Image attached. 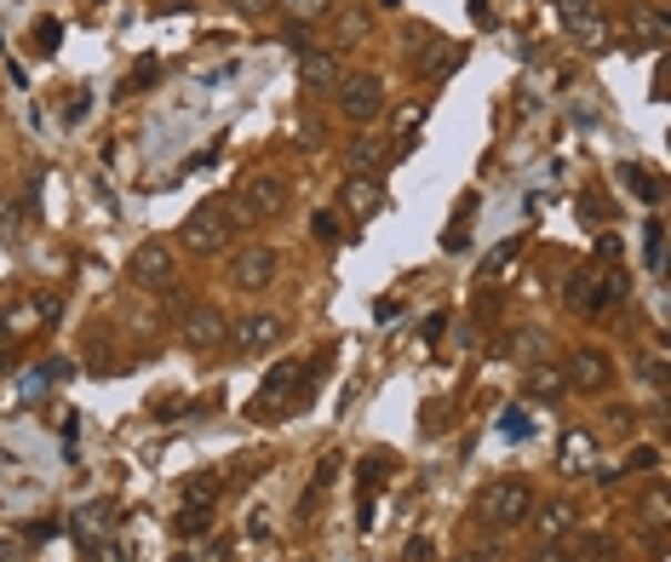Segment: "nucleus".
<instances>
[{
	"mask_svg": "<svg viewBox=\"0 0 671 562\" xmlns=\"http://www.w3.org/2000/svg\"><path fill=\"white\" fill-rule=\"evenodd\" d=\"M665 517H671V511H665V488H649V500H643V522H654V528H660Z\"/></svg>",
	"mask_w": 671,
	"mask_h": 562,
	"instance_id": "33",
	"label": "nucleus"
},
{
	"mask_svg": "<svg viewBox=\"0 0 671 562\" xmlns=\"http://www.w3.org/2000/svg\"><path fill=\"white\" fill-rule=\"evenodd\" d=\"M230 218H224V202H201L184 224H179V247L190 253V258H218L224 247H230Z\"/></svg>",
	"mask_w": 671,
	"mask_h": 562,
	"instance_id": "2",
	"label": "nucleus"
},
{
	"mask_svg": "<svg viewBox=\"0 0 671 562\" xmlns=\"http://www.w3.org/2000/svg\"><path fill=\"white\" fill-rule=\"evenodd\" d=\"M339 466H345V459H339V453H327V459H322V466H316V488H311V493H322V488H333V477H339Z\"/></svg>",
	"mask_w": 671,
	"mask_h": 562,
	"instance_id": "34",
	"label": "nucleus"
},
{
	"mask_svg": "<svg viewBox=\"0 0 671 562\" xmlns=\"http://www.w3.org/2000/svg\"><path fill=\"white\" fill-rule=\"evenodd\" d=\"M333 98H339V115L345 121L367 126V121H379V110H385V81L374 70H356V75H339Z\"/></svg>",
	"mask_w": 671,
	"mask_h": 562,
	"instance_id": "4",
	"label": "nucleus"
},
{
	"mask_svg": "<svg viewBox=\"0 0 671 562\" xmlns=\"http://www.w3.org/2000/svg\"><path fill=\"white\" fill-rule=\"evenodd\" d=\"M87 115H92V86H70V92H63V121L81 126Z\"/></svg>",
	"mask_w": 671,
	"mask_h": 562,
	"instance_id": "29",
	"label": "nucleus"
},
{
	"mask_svg": "<svg viewBox=\"0 0 671 562\" xmlns=\"http://www.w3.org/2000/svg\"><path fill=\"white\" fill-rule=\"evenodd\" d=\"M282 316H271V310H253V316H242L236 327H230V350H242V356H264L271 345H282Z\"/></svg>",
	"mask_w": 671,
	"mask_h": 562,
	"instance_id": "8",
	"label": "nucleus"
},
{
	"mask_svg": "<svg viewBox=\"0 0 671 562\" xmlns=\"http://www.w3.org/2000/svg\"><path fill=\"white\" fill-rule=\"evenodd\" d=\"M562 385H568V390H586V396H602V390L614 385V361H609V350H597V345L568 350V361H562Z\"/></svg>",
	"mask_w": 671,
	"mask_h": 562,
	"instance_id": "6",
	"label": "nucleus"
},
{
	"mask_svg": "<svg viewBox=\"0 0 671 562\" xmlns=\"http://www.w3.org/2000/svg\"><path fill=\"white\" fill-rule=\"evenodd\" d=\"M110 528H115V505H110V500H92V505L75 511V540H81L87 551H104V545H110Z\"/></svg>",
	"mask_w": 671,
	"mask_h": 562,
	"instance_id": "12",
	"label": "nucleus"
},
{
	"mask_svg": "<svg viewBox=\"0 0 671 562\" xmlns=\"http://www.w3.org/2000/svg\"><path fill=\"white\" fill-rule=\"evenodd\" d=\"M316 242H339V218H333V213H316Z\"/></svg>",
	"mask_w": 671,
	"mask_h": 562,
	"instance_id": "35",
	"label": "nucleus"
},
{
	"mask_svg": "<svg viewBox=\"0 0 671 562\" xmlns=\"http://www.w3.org/2000/svg\"><path fill=\"white\" fill-rule=\"evenodd\" d=\"M419 121H425V104H414V110H401V115H396V139H401V132H414Z\"/></svg>",
	"mask_w": 671,
	"mask_h": 562,
	"instance_id": "38",
	"label": "nucleus"
},
{
	"mask_svg": "<svg viewBox=\"0 0 671 562\" xmlns=\"http://www.w3.org/2000/svg\"><path fill=\"white\" fill-rule=\"evenodd\" d=\"M471 213H477V195H465V202H459V218L448 224V236H443L448 253H465V247H471Z\"/></svg>",
	"mask_w": 671,
	"mask_h": 562,
	"instance_id": "25",
	"label": "nucleus"
},
{
	"mask_svg": "<svg viewBox=\"0 0 671 562\" xmlns=\"http://www.w3.org/2000/svg\"><path fill=\"white\" fill-rule=\"evenodd\" d=\"M12 350V327H7V316H0V356Z\"/></svg>",
	"mask_w": 671,
	"mask_h": 562,
	"instance_id": "45",
	"label": "nucleus"
},
{
	"mask_svg": "<svg viewBox=\"0 0 671 562\" xmlns=\"http://www.w3.org/2000/svg\"><path fill=\"white\" fill-rule=\"evenodd\" d=\"M179 339H184L195 356H207V350L230 345V321H224V310H218V305H190V310H184V321H179Z\"/></svg>",
	"mask_w": 671,
	"mask_h": 562,
	"instance_id": "7",
	"label": "nucleus"
},
{
	"mask_svg": "<svg viewBox=\"0 0 671 562\" xmlns=\"http://www.w3.org/2000/svg\"><path fill=\"white\" fill-rule=\"evenodd\" d=\"M282 7H287L293 23H322V18H333V0H282Z\"/></svg>",
	"mask_w": 671,
	"mask_h": 562,
	"instance_id": "27",
	"label": "nucleus"
},
{
	"mask_svg": "<svg viewBox=\"0 0 671 562\" xmlns=\"http://www.w3.org/2000/svg\"><path fill=\"white\" fill-rule=\"evenodd\" d=\"M459 58H465L459 41H430V58H419V75H425V81H443V75L459 70Z\"/></svg>",
	"mask_w": 671,
	"mask_h": 562,
	"instance_id": "21",
	"label": "nucleus"
},
{
	"mask_svg": "<svg viewBox=\"0 0 671 562\" xmlns=\"http://www.w3.org/2000/svg\"><path fill=\"white\" fill-rule=\"evenodd\" d=\"M626 471H660V448H649V442L631 448V453H626Z\"/></svg>",
	"mask_w": 671,
	"mask_h": 562,
	"instance_id": "32",
	"label": "nucleus"
},
{
	"mask_svg": "<svg viewBox=\"0 0 671 562\" xmlns=\"http://www.w3.org/2000/svg\"><path fill=\"white\" fill-rule=\"evenodd\" d=\"M568 385H562V368H546V361H528L522 374V402H557Z\"/></svg>",
	"mask_w": 671,
	"mask_h": 562,
	"instance_id": "19",
	"label": "nucleus"
},
{
	"mask_svg": "<svg viewBox=\"0 0 671 562\" xmlns=\"http://www.w3.org/2000/svg\"><path fill=\"white\" fill-rule=\"evenodd\" d=\"M236 195L247 202V213H253L258 224H264V218H276V213L287 207V184H282V178H247Z\"/></svg>",
	"mask_w": 671,
	"mask_h": 562,
	"instance_id": "13",
	"label": "nucleus"
},
{
	"mask_svg": "<svg viewBox=\"0 0 671 562\" xmlns=\"http://www.w3.org/2000/svg\"><path fill=\"white\" fill-rule=\"evenodd\" d=\"M230 7H236L242 18H264V12H271V7H276V0H230Z\"/></svg>",
	"mask_w": 671,
	"mask_h": 562,
	"instance_id": "37",
	"label": "nucleus"
},
{
	"mask_svg": "<svg viewBox=\"0 0 671 562\" xmlns=\"http://www.w3.org/2000/svg\"><path fill=\"white\" fill-rule=\"evenodd\" d=\"M0 562H29V540L18 528H0Z\"/></svg>",
	"mask_w": 671,
	"mask_h": 562,
	"instance_id": "30",
	"label": "nucleus"
},
{
	"mask_svg": "<svg viewBox=\"0 0 671 562\" xmlns=\"http://www.w3.org/2000/svg\"><path fill=\"white\" fill-rule=\"evenodd\" d=\"M339 207H345V213H356V218H374V213L385 207L379 178H362V173H350V178H345V190H339Z\"/></svg>",
	"mask_w": 671,
	"mask_h": 562,
	"instance_id": "15",
	"label": "nucleus"
},
{
	"mask_svg": "<svg viewBox=\"0 0 671 562\" xmlns=\"http://www.w3.org/2000/svg\"><path fill=\"white\" fill-rule=\"evenodd\" d=\"M305 368L298 361H276L271 374H264V385H258V396L247 402V419H276V413H287V408H298L305 402Z\"/></svg>",
	"mask_w": 671,
	"mask_h": 562,
	"instance_id": "1",
	"label": "nucleus"
},
{
	"mask_svg": "<svg viewBox=\"0 0 671 562\" xmlns=\"http://www.w3.org/2000/svg\"><path fill=\"white\" fill-rule=\"evenodd\" d=\"M562 305L575 310V316H597L602 310V276L597 270H575L562 287Z\"/></svg>",
	"mask_w": 671,
	"mask_h": 562,
	"instance_id": "14",
	"label": "nucleus"
},
{
	"mask_svg": "<svg viewBox=\"0 0 671 562\" xmlns=\"http://www.w3.org/2000/svg\"><path fill=\"white\" fill-rule=\"evenodd\" d=\"M408 562H430V540H414L408 545Z\"/></svg>",
	"mask_w": 671,
	"mask_h": 562,
	"instance_id": "44",
	"label": "nucleus"
},
{
	"mask_svg": "<svg viewBox=\"0 0 671 562\" xmlns=\"http://www.w3.org/2000/svg\"><path fill=\"white\" fill-rule=\"evenodd\" d=\"M522 431H528V419H522V408H511L506 413V437H522Z\"/></svg>",
	"mask_w": 671,
	"mask_h": 562,
	"instance_id": "42",
	"label": "nucleus"
},
{
	"mask_svg": "<svg viewBox=\"0 0 671 562\" xmlns=\"http://www.w3.org/2000/svg\"><path fill=\"white\" fill-rule=\"evenodd\" d=\"M126 276H132V287H144V293H173V282H179V270H173V247L166 242H139L132 247V258H126Z\"/></svg>",
	"mask_w": 671,
	"mask_h": 562,
	"instance_id": "5",
	"label": "nucleus"
},
{
	"mask_svg": "<svg viewBox=\"0 0 671 562\" xmlns=\"http://www.w3.org/2000/svg\"><path fill=\"white\" fill-rule=\"evenodd\" d=\"M173 528H179L184 540H195V534H207V528H213V505H184Z\"/></svg>",
	"mask_w": 671,
	"mask_h": 562,
	"instance_id": "26",
	"label": "nucleus"
},
{
	"mask_svg": "<svg viewBox=\"0 0 671 562\" xmlns=\"http://www.w3.org/2000/svg\"><path fill=\"white\" fill-rule=\"evenodd\" d=\"M362 35H367V12H339V18H333V41H339V47H350Z\"/></svg>",
	"mask_w": 671,
	"mask_h": 562,
	"instance_id": "28",
	"label": "nucleus"
},
{
	"mask_svg": "<svg viewBox=\"0 0 671 562\" xmlns=\"http://www.w3.org/2000/svg\"><path fill=\"white\" fill-rule=\"evenodd\" d=\"M298 75H305V86H316V92H333V86H339V58H333V52H305V58H298Z\"/></svg>",
	"mask_w": 671,
	"mask_h": 562,
	"instance_id": "20",
	"label": "nucleus"
},
{
	"mask_svg": "<svg viewBox=\"0 0 671 562\" xmlns=\"http://www.w3.org/2000/svg\"><path fill=\"white\" fill-rule=\"evenodd\" d=\"M155 75H161V63H155V58H144L139 70H132V81H126V86H150Z\"/></svg>",
	"mask_w": 671,
	"mask_h": 562,
	"instance_id": "36",
	"label": "nucleus"
},
{
	"mask_svg": "<svg viewBox=\"0 0 671 562\" xmlns=\"http://www.w3.org/2000/svg\"><path fill=\"white\" fill-rule=\"evenodd\" d=\"M454 562H494V556H488V551H459Z\"/></svg>",
	"mask_w": 671,
	"mask_h": 562,
	"instance_id": "46",
	"label": "nucleus"
},
{
	"mask_svg": "<svg viewBox=\"0 0 671 562\" xmlns=\"http://www.w3.org/2000/svg\"><path fill=\"white\" fill-rule=\"evenodd\" d=\"M401 41H408V47H430L436 35H430V29H425V23H408V29H401Z\"/></svg>",
	"mask_w": 671,
	"mask_h": 562,
	"instance_id": "39",
	"label": "nucleus"
},
{
	"mask_svg": "<svg viewBox=\"0 0 671 562\" xmlns=\"http://www.w3.org/2000/svg\"><path fill=\"white\" fill-rule=\"evenodd\" d=\"M580 213H591V218H609V202H597V195H586V202H580Z\"/></svg>",
	"mask_w": 671,
	"mask_h": 562,
	"instance_id": "43",
	"label": "nucleus"
},
{
	"mask_svg": "<svg viewBox=\"0 0 671 562\" xmlns=\"http://www.w3.org/2000/svg\"><path fill=\"white\" fill-rule=\"evenodd\" d=\"M528 528H533V545H562L568 534H575V505H568V500L533 505L528 511Z\"/></svg>",
	"mask_w": 671,
	"mask_h": 562,
	"instance_id": "10",
	"label": "nucleus"
},
{
	"mask_svg": "<svg viewBox=\"0 0 671 562\" xmlns=\"http://www.w3.org/2000/svg\"><path fill=\"white\" fill-rule=\"evenodd\" d=\"M58 41H63V29H58V23H52V18H47V23H41V47H47V52H52V47H58Z\"/></svg>",
	"mask_w": 671,
	"mask_h": 562,
	"instance_id": "41",
	"label": "nucleus"
},
{
	"mask_svg": "<svg viewBox=\"0 0 671 562\" xmlns=\"http://www.w3.org/2000/svg\"><path fill=\"white\" fill-rule=\"evenodd\" d=\"M562 29H568V35H575L586 52H609V41H614V35H609V18H602L597 7H568V12H562Z\"/></svg>",
	"mask_w": 671,
	"mask_h": 562,
	"instance_id": "11",
	"label": "nucleus"
},
{
	"mask_svg": "<svg viewBox=\"0 0 671 562\" xmlns=\"http://www.w3.org/2000/svg\"><path fill=\"white\" fill-rule=\"evenodd\" d=\"M620 178L631 184V195H637V202H649V207H660V195H665V184H660L654 173H643V167H631V161H626V167H620Z\"/></svg>",
	"mask_w": 671,
	"mask_h": 562,
	"instance_id": "23",
	"label": "nucleus"
},
{
	"mask_svg": "<svg viewBox=\"0 0 671 562\" xmlns=\"http://www.w3.org/2000/svg\"><path fill=\"white\" fill-rule=\"evenodd\" d=\"M533 562H568L562 545H533Z\"/></svg>",
	"mask_w": 671,
	"mask_h": 562,
	"instance_id": "40",
	"label": "nucleus"
},
{
	"mask_svg": "<svg viewBox=\"0 0 671 562\" xmlns=\"http://www.w3.org/2000/svg\"><path fill=\"white\" fill-rule=\"evenodd\" d=\"M643 236H649V242H643V247H649V270H660V264H665V224L654 218V224L643 229Z\"/></svg>",
	"mask_w": 671,
	"mask_h": 562,
	"instance_id": "31",
	"label": "nucleus"
},
{
	"mask_svg": "<svg viewBox=\"0 0 671 562\" xmlns=\"http://www.w3.org/2000/svg\"><path fill=\"white\" fill-rule=\"evenodd\" d=\"M218 493H224V477L218 471H195L179 482V500L184 505H218Z\"/></svg>",
	"mask_w": 671,
	"mask_h": 562,
	"instance_id": "22",
	"label": "nucleus"
},
{
	"mask_svg": "<svg viewBox=\"0 0 671 562\" xmlns=\"http://www.w3.org/2000/svg\"><path fill=\"white\" fill-rule=\"evenodd\" d=\"M385 167H390V144H385V139H374V132H367V139L350 144V173H362V178H385Z\"/></svg>",
	"mask_w": 671,
	"mask_h": 562,
	"instance_id": "18",
	"label": "nucleus"
},
{
	"mask_svg": "<svg viewBox=\"0 0 671 562\" xmlns=\"http://www.w3.org/2000/svg\"><path fill=\"white\" fill-rule=\"evenodd\" d=\"M591 459H597V437L575 425V431L562 437V448H557V466H562V477H586V471H591Z\"/></svg>",
	"mask_w": 671,
	"mask_h": 562,
	"instance_id": "16",
	"label": "nucleus"
},
{
	"mask_svg": "<svg viewBox=\"0 0 671 562\" xmlns=\"http://www.w3.org/2000/svg\"><path fill=\"white\" fill-rule=\"evenodd\" d=\"M517 253H522V236H506V242H499V247L482 258V282H499V276H506L511 264H517Z\"/></svg>",
	"mask_w": 671,
	"mask_h": 562,
	"instance_id": "24",
	"label": "nucleus"
},
{
	"mask_svg": "<svg viewBox=\"0 0 671 562\" xmlns=\"http://www.w3.org/2000/svg\"><path fill=\"white\" fill-rule=\"evenodd\" d=\"M568 7H591V0H557V12H568Z\"/></svg>",
	"mask_w": 671,
	"mask_h": 562,
	"instance_id": "47",
	"label": "nucleus"
},
{
	"mask_svg": "<svg viewBox=\"0 0 671 562\" xmlns=\"http://www.w3.org/2000/svg\"><path fill=\"white\" fill-rule=\"evenodd\" d=\"M533 505H540V500H533V488H528L522 477H499V482L482 493V500H477V517L506 534V528H522V522H528Z\"/></svg>",
	"mask_w": 671,
	"mask_h": 562,
	"instance_id": "3",
	"label": "nucleus"
},
{
	"mask_svg": "<svg viewBox=\"0 0 671 562\" xmlns=\"http://www.w3.org/2000/svg\"><path fill=\"white\" fill-rule=\"evenodd\" d=\"M631 41L660 52L671 41V23H665V7H631Z\"/></svg>",
	"mask_w": 671,
	"mask_h": 562,
	"instance_id": "17",
	"label": "nucleus"
},
{
	"mask_svg": "<svg viewBox=\"0 0 671 562\" xmlns=\"http://www.w3.org/2000/svg\"><path fill=\"white\" fill-rule=\"evenodd\" d=\"M271 282H276V253H271V247H242L236 258H230V287L264 293Z\"/></svg>",
	"mask_w": 671,
	"mask_h": 562,
	"instance_id": "9",
	"label": "nucleus"
}]
</instances>
